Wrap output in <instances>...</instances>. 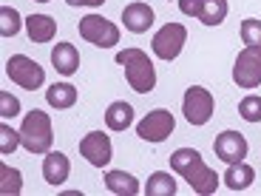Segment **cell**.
Wrapping results in <instances>:
<instances>
[{"instance_id": "7a4b0ae2", "label": "cell", "mask_w": 261, "mask_h": 196, "mask_svg": "<svg viewBox=\"0 0 261 196\" xmlns=\"http://www.w3.org/2000/svg\"><path fill=\"white\" fill-rule=\"evenodd\" d=\"M117 63L125 68V80L137 94H150L156 88V68L142 48H122L117 52Z\"/></svg>"}, {"instance_id": "9a60e30c", "label": "cell", "mask_w": 261, "mask_h": 196, "mask_svg": "<svg viewBox=\"0 0 261 196\" xmlns=\"http://www.w3.org/2000/svg\"><path fill=\"white\" fill-rule=\"evenodd\" d=\"M26 32L32 43H51L57 34V20L48 14H32V17H26Z\"/></svg>"}, {"instance_id": "8fae6325", "label": "cell", "mask_w": 261, "mask_h": 196, "mask_svg": "<svg viewBox=\"0 0 261 196\" xmlns=\"http://www.w3.org/2000/svg\"><path fill=\"white\" fill-rule=\"evenodd\" d=\"M213 151L216 157L222 159V162H242V159H247V139H244L242 131H222L219 137L213 139Z\"/></svg>"}, {"instance_id": "52a82bcc", "label": "cell", "mask_w": 261, "mask_h": 196, "mask_svg": "<svg viewBox=\"0 0 261 196\" xmlns=\"http://www.w3.org/2000/svg\"><path fill=\"white\" fill-rule=\"evenodd\" d=\"M233 83L244 91H253L261 85V48L247 46L239 52L233 63Z\"/></svg>"}, {"instance_id": "5b68a950", "label": "cell", "mask_w": 261, "mask_h": 196, "mask_svg": "<svg viewBox=\"0 0 261 196\" xmlns=\"http://www.w3.org/2000/svg\"><path fill=\"white\" fill-rule=\"evenodd\" d=\"M77 29H80V37L88 40V43L97 46V48H111L119 43L117 23H111V20L102 17V14H85Z\"/></svg>"}, {"instance_id": "9c48e42d", "label": "cell", "mask_w": 261, "mask_h": 196, "mask_svg": "<svg viewBox=\"0 0 261 196\" xmlns=\"http://www.w3.org/2000/svg\"><path fill=\"white\" fill-rule=\"evenodd\" d=\"M185 43H188V29H185L182 23H165V26L153 34L150 48H153V54H156L159 60H168L170 63V60L179 57Z\"/></svg>"}, {"instance_id": "7c38bea8", "label": "cell", "mask_w": 261, "mask_h": 196, "mask_svg": "<svg viewBox=\"0 0 261 196\" xmlns=\"http://www.w3.org/2000/svg\"><path fill=\"white\" fill-rule=\"evenodd\" d=\"M153 20H156L153 9H150L148 3H142V0H134V3H128V6L122 9V23L130 34H145L153 26Z\"/></svg>"}, {"instance_id": "7402d4cb", "label": "cell", "mask_w": 261, "mask_h": 196, "mask_svg": "<svg viewBox=\"0 0 261 196\" xmlns=\"http://www.w3.org/2000/svg\"><path fill=\"white\" fill-rule=\"evenodd\" d=\"M0 177H3V185H0L3 196H14L23 190V174L17 168H9L6 162H0Z\"/></svg>"}, {"instance_id": "d6986e66", "label": "cell", "mask_w": 261, "mask_h": 196, "mask_svg": "<svg viewBox=\"0 0 261 196\" xmlns=\"http://www.w3.org/2000/svg\"><path fill=\"white\" fill-rule=\"evenodd\" d=\"M46 103L51 105V108H57V111H65V108H71V105L77 103V88H74L71 83H54V85H48Z\"/></svg>"}, {"instance_id": "6da1fadb", "label": "cell", "mask_w": 261, "mask_h": 196, "mask_svg": "<svg viewBox=\"0 0 261 196\" xmlns=\"http://www.w3.org/2000/svg\"><path fill=\"white\" fill-rule=\"evenodd\" d=\"M170 168L176 170L179 177L193 188V193H199V196H213L219 182H222L219 174L204 162L202 154L196 148H176L170 154Z\"/></svg>"}, {"instance_id": "f1b7e54d", "label": "cell", "mask_w": 261, "mask_h": 196, "mask_svg": "<svg viewBox=\"0 0 261 196\" xmlns=\"http://www.w3.org/2000/svg\"><path fill=\"white\" fill-rule=\"evenodd\" d=\"M68 6H102L105 0H65Z\"/></svg>"}, {"instance_id": "d4e9b609", "label": "cell", "mask_w": 261, "mask_h": 196, "mask_svg": "<svg viewBox=\"0 0 261 196\" xmlns=\"http://www.w3.org/2000/svg\"><path fill=\"white\" fill-rule=\"evenodd\" d=\"M17 145H23L20 131H14L9 122H3V125H0V154H3V157H9V154H14V151H17Z\"/></svg>"}, {"instance_id": "ffe728a7", "label": "cell", "mask_w": 261, "mask_h": 196, "mask_svg": "<svg viewBox=\"0 0 261 196\" xmlns=\"http://www.w3.org/2000/svg\"><path fill=\"white\" fill-rule=\"evenodd\" d=\"M145 193L148 196H173L176 193V182L168 170H153L148 177V185H145Z\"/></svg>"}, {"instance_id": "8992f818", "label": "cell", "mask_w": 261, "mask_h": 196, "mask_svg": "<svg viewBox=\"0 0 261 196\" xmlns=\"http://www.w3.org/2000/svg\"><path fill=\"white\" fill-rule=\"evenodd\" d=\"M216 111V100L204 85H190L182 100V114L190 125H207Z\"/></svg>"}, {"instance_id": "484cf974", "label": "cell", "mask_w": 261, "mask_h": 196, "mask_svg": "<svg viewBox=\"0 0 261 196\" xmlns=\"http://www.w3.org/2000/svg\"><path fill=\"white\" fill-rule=\"evenodd\" d=\"M242 40H244V46H255V48H261V20H255V17H247V20H242Z\"/></svg>"}, {"instance_id": "4fadbf2b", "label": "cell", "mask_w": 261, "mask_h": 196, "mask_svg": "<svg viewBox=\"0 0 261 196\" xmlns=\"http://www.w3.org/2000/svg\"><path fill=\"white\" fill-rule=\"evenodd\" d=\"M68 177H71V162H68V157L60 154V151H48L46 159H43V179L48 185H54V188H60L63 182H68Z\"/></svg>"}, {"instance_id": "cb8c5ba5", "label": "cell", "mask_w": 261, "mask_h": 196, "mask_svg": "<svg viewBox=\"0 0 261 196\" xmlns=\"http://www.w3.org/2000/svg\"><path fill=\"white\" fill-rule=\"evenodd\" d=\"M239 117L244 122H261V97L258 94H247V97L239 103Z\"/></svg>"}, {"instance_id": "603a6c76", "label": "cell", "mask_w": 261, "mask_h": 196, "mask_svg": "<svg viewBox=\"0 0 261 196\" xmlns=\"http://www.w3.org/2000/svg\"><path fill=\"white\" fill-rule=\"evenodd\" d=\"M20 12L12 6H0V34L3 37H14V34L20 32Z\"/></svg>"}, {"instance_id": "4316f807", "label": "cell", "mask_w": 261, "mask_h": 196, "mask_svg": "<svg viewBox=\"0 0 261 196\" xmlns=\"http://www.w3.org/2000/svg\"><path fill=\"white\" fill-rule=\"evenodd\" d=\"M20 114V100L9 91H0V117L3 119H14Z\"/></svg>"}, {"instance_id": "e0dca14e", "label": "cell", "mask_w": 261, "mask_h": 196, "mask_svg": "<svg viewBox=\"0 0 261 196\" xmlns=\"http://www.w3.org/2000/svg\"><path fill=\"white\" fill-rule=\"evenodd\" d=\"M102 182H105V188L117 196H137L142 190L139 188V179L134 174H125V170H108Z\"/></svg>"}, {"instance_id": "2e32d148", "label": "cell", "mask_w": 261, "mask_h": 196, "mask_svg": "<svg viewBox=\"0 0 261 196\" xmlns=\"http://www.w3.org/2000/svg\"><path fill=\"white\" fill-rule=\"evenodd\" d=\"M255 182V168L253 165H247L242 159V162H230L227 170H224V185H227L230 190H247L250 185Z\"/></svg>"}, {"instance_id": "5bb4252c", "label": "cell", "mask_w": 261, "mask_h": 196, "mask_svg": "<svg viewBox=\"0 0 261 196\" xmlns=\"http://www.w3.org/2000/svg\"><path fill=\"white\" fill-rule=\"evenodd\" d=\"M51 65L57 68L63 77H71L74 71H80V52L71 43H57L51 48Z\"/></svg>"}, {"instance_id": "f546056e", "label": "cell", "mask_w": 261, "mask_h": 196, "mask_svg": "<svg viewBox=\"0 0 261 196\" xmlns=\"http://www.w3.org/2000/svg\"><path fill=\"white\" fill-rule=\"evenodd\" d=\"M37 3H48V0H37Z\"/></svg>"}, {"instance_id": "277c9868", "label": "cell", "mask_w": 261, "mask_h": 196, "mask_svg": "<svg viewBox=\"0 0 261 196\" xmlns=\"http://www.w3.org/2000/svg\"><path fill=\"white\" fill-rule=\"evenodd\" d=\"M6 77L26 91H37L40 85L46 83V68L26 54H12L6 60Z\"/></svg>"}, {"instance_id": "3957f363", "label": "cell", "mask_w": 261, "mask_h": 196, "mask_svg": "<svg viewBox=\"0 0 261 196\" xmlns=\"http://www.w3.org/2000/svg\"><path fill=\"white\" fill-rule=\"evenodd\" d=\"M20 137H23V148L29 154H48L54 142L51 134V117L40 108H32V111L23 117V125H20Z\"/></svg>"}, {"instance_id": "44dd1931", "label": "cell", "mask_w": 261, "mask_h": 196, "mask_svg": "<svg viewBox=\"0 0 261 196\" xmlns=\"http://www.w3.org/2000/svg\"><path fill=\"white\" fill-rule=\"evenodd\" d=\"M227 12H230L227 0H202V14H199V20H202L204 26H222Z\"/></svg>"}, {"instance_id": "30bf717a", "label": "cell", "mask_w": 261, "mask_h": 196, "mask_svg": "<svg viewBox=\"0 0 261 196\" xmlns=\"http://www.w3.org/2000/svg\"><path fill=\"white\" fill-rule=\"evenodd\" d=\"M80 154H83L94 168H105L114 157V145H111V137L105 131H91L80 139Z\"/></svg>"}, {"instance_id": "ac0fdd59", "label": "cell", "mask_w": 261, "mask_h": 196, "mask_svg": "<svg viewBox=\"0 0 261 196\" xmlns=\"http://www.w3.org/2000/svg\"><path fill=\"white\" fill-rule=\"evenodd\" d=\"M134 122V108H130L125 100H117L105 108V125L108 131H128Z\"/></svg>"}, {"instance_id": "83f0119b", "label": "cell", "mask_w": 261, "mask_h": 196, "mask_svg": "<svg viewBox=\"0 0 261 196\" xmlns=\"http://www.w3.org/2000/svg\"><path fill=\"white\" fill-rule=\"evenodd\" d=\"M179 12L188 17H199L202 14V0H179Z\"/></svg>"}, {"instance_id": "ba28073f", "label": "cell", "mask_w": 261, "mask_h": 196, "mask_svg": "<svg viewBox=\"0 0 261 196\" xmlns=\"http://www.w3.org/2000/svg\"><path fill=\"white\" fill-rule=\"evenodd\" d=\"M173 128H176V119H173V114L168 111V108H153L150 114H145L142 119H139L137 125V137L145 139V142H165V139L173 134Z\"/></svg>"}]
</instances>
